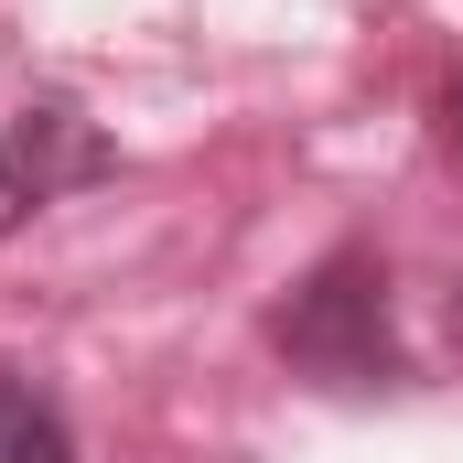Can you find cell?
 <instances>
[{"instance_id": "cell-1", "label": "cell", "mask_w": 463, "mask_h": 463, "mask_svg": "<svg viewBox=\"0 0 463 463\" xmlns=\"http://www.w3.org/2000/svg\"><path fill=\"white\" fill-rule=\"evenodd\" d=\"M269 355H280L291 377L335 388V399L399 388L410 355H399V313H388V259H377L366 237L324 248V259L291 280V302L269 313Z\"/></svg>"}, {"instance_id": "cell-2", "label": "cell", "mask_w": 463, "mask_h": 463, "mask_svg": "<svg viewBox=\"0 0 463 463\" xmlns=\"http://www.w3.org/2000/svg\"><path fill=\"white\" fill-rule=\"evenodd\" d=\"M118 173V140L76 98H33V109L0 118V237H22L33 216H54L65 194L109 184Z\"/></svg>"}, {"instance_id": "cell-3", "label": "cell", "mask_w": 463, "mask_h": 463, "mask_svg": "<svg viewBox=\"0 0 463 463\" xmlns=\"http://www.w3.org/2000/svg\"><path fill=\"white\" fill-rule=\"evenodd\" d=\"M0 463H76V420L33 366H0Z\"/></svg>"}, {"instance_id": "cell-4", "label": "cell", "mask_w": 463, "mask_h": 463, "mask_svg": "<svg viewBox=\"0 0 463 463\" xmlns=\"http://www.w3.org/2000/svg\"><path fill=\"white\" fill-rule=\"evenodd\" d=\"M431 140H442V151L463 162V65L442 76V87H431Z\"/></svg>"}, {"instance_id": "cell-5", "label": "cell", "mask_w": 463, "mask_h": 463, "mask_svg": "<svg viewBox=\"0 0 463 463\" xmlns=\"http://www.w3.org/2000/svg\"><path fill=\"white\" fill-rule=\"evenodd\" d=\"M453 355H463V280H453Z\"/></svg>"}]
</instances>
